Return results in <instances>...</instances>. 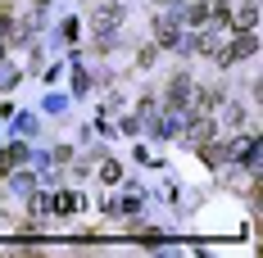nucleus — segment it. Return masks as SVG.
Returning a JSON list of instances; mask_svg holds the SVG:
<instances>
[{
    "label": "nucleus",
    "instance_id": "nucleus-1",
    "mask_svg": "<svg viewBox=\"0 0 263 258\" xmlns=\"http://www.w3.org/2000/svg\"><path fill=\"white\" fill-rule=\"evenodd\" d=\"M254 50H259V46H254V36H250V32H240V36H232V46L222 50V64H232V59H250Z\"/></svg>",
    "mask_w": 263,
    "mask_h": 258
},
{
    "label": "nucleus",
    "instance_id": "nucleus-2",
    "mask_svg": "<svg viewBox=\"0 0 263 258\" xmlns=\"http://www.w3.org/2000/svg\"><path fill=\"white\" fill-rule=\"evenodd\" d=\"M23 158H27L23 145H9V150H0V177H5V172H14V168H23Z\"/></svg>",
    "mask_w": 263,
    "mask_h": 258
},
{
    "label": "nucleus",
    "instance_id": "nucleus-3",
    "mask_svg": "<svg viewBox=\"0 0 263 258\" xmlns=\"http://www.w3.org/2000/svg\"><path fill=\"white\" fill-rule=\"evenodd\" d=\"M227 23L236 27V32H250V27L259 23V9H254V5H245L240 14H227Z\"/></svg>",
    "mask_w": 263,
    "mask_h": 258
},
{
    "label": "nucleus",
    "instance_id": "nucleus-4",
    "mask_svg": "<svg viewBox=\"0 0 263 258\" xmlns=\"http://www.w3.org/2000/svg\"><path fill=\"white\" fill-rule=\"evenodd\" d=\"M209 118H195V123H191V141H209Z\"/></svg>",
    "mask_w": 263,
    "mask_h": 258
},
{
    "label": "nucleus",
    "instance_id": "nucleus-5",
    "mask_svg": "<svg viewBox=\"0 0 263 258\" xmlns=\"http://www.w3.org/2000/svg\"><path fill=\"white\" fill-rule=\"evenodd\" d=\"M186 18H191V23L200 27V23H209V5H200V0H195V5H191V14H186Z\"/></svg>",
    "mask_w": 263,
    "mask_h": 258
},
{
    "label": "nucleus",
    "instance_id": "nucleus-6",
    "mask_svg": "<svg viewBox=\"0 0 263 258\" xmlns=\"http://www.w3.org/2000/svg\"><path fill=\"white\" fill-rule=\"evenodd\" d=\"M155 36L163 41V46H173V41H177V32H173V23H155Z\"/></svg>",
    "mask_w": 263,
    "mask_h": 258
},
{
    "label": "nucleus",
    "instance_id": "nucleus-7",
    "mask_svg": "<svg viewBox=\"0 0 263 258\" xmlns=\"http://www.w3.org/2000/svg\"><path fill=\"white\" fill-rule=\"evenodd\" d=\"M73 208H78L73 195H59V200H54V213H73Z\"/></svg>",
    "mask_w": 263,
    "mask_h": 258
},
{
    "label": "nucleus",
    "instance_id": "nucleus-8",
    "mask_svg": "<svg viewBox=\"0 0 263 258\" xmlns=\"http://www.w3.org/2000/svg\"><path fill=\"white\" fill-rule=\"evenodd\" d=\"M123 177V168H118V163H105V168H100V181H118Z\"/></svg>",
    "mask_w": 263,
    "mask_h": 258
},
{
    "label": "nucleus",
    "instance_id": "nucleus-9",
    "mask_svg": "<svg viewBox=\"0 0 263 258\" xmlns=\"http://www.w3.org/2000/svg\"><path fill=\"white\" fill-rule=\"evenodd\" d=\"M96 23H100V27H109V23H118V9H100V14H96Z\"/></svg>",
    "mask_w": 263,
    "mask_h": 258
},
{
    "label": "nucleus",
    "instance_id": "nucleus-10",
    "mask_svg": "<svg viewBox=\"0 0 263 258\" xmlns=\"http://www.w3.org/2000/svg\"><path fill=\"white\" fill-rule=\"evenodd\" d=\"M204 163H222V145H204Z\"/></svg>",
    "mask_w": 263,
    "mask_h": 258
},
{
    "label": "nucleus",
    "instance_id": "nucleus-11",
    "mask_svg": "<svg viewBox=\"0 0 263 258\" xmlns=\"http://www.w3.org/2000/svg\"><path fill=\"white\" fill-rule=\"evenodd\" d=\"M0 59H5V46H0Z\"/></svg>",
    "mask_w": 263,
    "mask_h": 258
},
{
    "label": "nucleus",
    "instance_id": "nucleus-12",
    "mask_svg": "<svg viewBox=\"0 0 263 258\" xmlns=\"http://www.w3.org/2000/svg\"><path fill=\"white\" fill-rule=\"evenodd\" d=\"M36 5H46V0H36Z\"/></svg>",
    "mask_w": 263,
    "mask_h": 258
}]
</instances>
